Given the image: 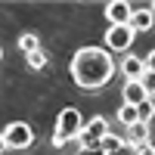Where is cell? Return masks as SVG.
Here are the masks:
<instances>
[{
	"mask_svg": "<svg viewBox=\"0 0 155 155\" xmlns=\"http://www.w3.org/2000/svg\"><path fill=\"white\" fill-rule=\"evenodd\" d=\"M99 149L106 152V155H118V152H124V149H127V140H121V137H112V134H109V137L99 143Z\"/></svg>",
	"mask_w": 155,
	"mask_h": 155,
	"instance_id": "obj_11",
	"label": "cell"
},
{
	"mask_svg": "<svg viewBox=\"0 0 155 155\" xmlns=\"http://www.w3.org/2000/svg\"><path fill=\"white\" fill-rule=\"evenodd\" d=\"M6 152V143H3V140H0V155H3Z\"/></svg>",
	"mask_w": 155,
	"mask_h": 155,
	"instance_id": "obj_19",
	"label": "cell"
},
{
	"mask_svg": "<svg viewBox=\"0 0 155 155\" xmlns=\"http://www.w3.org/2000/svg\"><path fill=\"white\" fill-rule=\"evenodd\" d=\"M130 12H134V3H127V0H112V3H106L109 25H127L130 22Z\"/></svg>",
	"mask_w": 155,
	"mask_h": 155,
	"instance_id": "obj_6",
	"label": "cell"
},
{
	"mask_svg": "<svg viewBox=\"0 0 155 155\" xmlns=\"http://www.w3.org/2000/svg\"><path fill=\"white\" fill-rule=\"evenodd\" d=\"M121 93H124V106H140L143 99H149V96L143 93V87H140V81H127Z\"/></svg>",
	"mask_w": 155,
	"mask_h": 155,
	"instance_id": "obj_9",
	"label": "cell"
},
{
	"mask_svg": "<svg viewBox=\"0 0 155 155\" xmlns=\"http://www.w3.org/2000/svg\"><path fill=\"white\" fill-rule=\"evenodd\" d=\"M25 59H28V68H31V71L47 68V62H50V56H47V50H44V47H41V50H34V53H28Z\"/></svg>",
	"mask_w": 155,
	"mask_h": 155,
	"instance_id": "obj_13",
	"label": "cell"
},
{
	"mask_svg": "<svg viewBox=\"0 0 155 155\" xmlns=\"http://www.w3.org/2000/svg\"><path fill=\"white\" fill-rule=\"evenodd\" d=\"M134 44V31L127 25H109L106 28V50L109 53H127Z\"/></svg>",
	"mask_w": 155,
	"mask_h": 155,
	"instance_id": "obj_5",
	"label": "cell"
},
{
	"mask_svg": "<svg viewBox=\"0 0 155 155\" xmlns=\"http://www.w3.org/2000/svg\"><path fill=\"white\" fill-rule=\"evenodd\" d=\"M0 59H3V50H0Z\"/></svg>",
	"mask_w": 155,
	"mask_h": 155,
	"instance_id": "obj_21",
	"label": "cell"
},
{
	"mask_svg": "<svg viewBox=\"0 0 155 155\" xmlns=\"http://www.w3.org/2000/svg\"><path fill=\"white\" fill-rule=\"evenodd\" d=\"M41 47H44V44H41V37H37V34H31V31L19 34V50H22L25 56H28V53H34V50H41Z\"/></svg>",
	"mask_w": 155,
	"mask_h": 155,
	"instance_id": "obj_12",
	"label": "cell"
},
{
	"mask_svg": "<svg viewBox=\"0 0 155 155\" xmlns=\"http://www.w3.org/2000/svg\"><path fill=\"white\" fill-rule=\"evenodd\" d=\"M109 137V118H102V115H93L90 121L81 124V134H78V146L84 152H93L99 149V143Z\"/></svg>",
	"mask_w": 155,
	"mask_h": 155,
	"instance_id": "obj_3",
	"label": "cell"
},
{
	"mask_svg": "<svg viewBox=\"0 0 155 155\" xmlns=\"http://www.w3.org/2000/svg\"><path fill=\"white\" fill-rule=\"evenodd\" d=\"M0 140L6 143V149H28L34 143V130H31V124H25V121H12V124L3 127Z\"/></svg>",
	"mask_w": 155,
	"mask_h": 155,
	"instance_id": "obj_4",
	"label": "cell"
},
{
	"mask_svg": "<svg viewBox=\"0 0 155 155\" xmlns=\"http://www.w3.org/2000/svg\"><path fill=\"white\" fill-rule=\"evenodd\" d=\"M140 87H143V93L152 99V96H155V71H143V78H140Z\"/></svg>",
	"mask_w": 155,
	"mask_h": 155,
	"instance_id": "obj_16",
	"label": "cell"
},
{
	"mask_svg": "<svg viewBox=\"0 0 155 155\" xmlns=\"http://www.w3.org/2000/svg\"><path fill=\"white\" fill-rule=\"evenodd\" d=\"M149 12H152V16H155V3H152V6H149Z\"/></svg>",
	"mask_w": 155,
	"mask_h": 155,
	"instance_id": "obj_20",
	"label": "cell"
},
{
	"mask_svg": "<svg viewBox=\"0 0 155 155\" xmlns=\"http://www.w3.org/2000/svg\"><path fill=\"white\" fill-rule=\"evenodd\" d=\"M137 118H140V124H149L152 118H155V102L152 99H143L137 106Z\"/></svg>",
	"mask_w": 155,
	"mask_h": 155,
	"instance_id": "obj_14",
	"label": "cell"
},
{
	"mask_svg": "<svg viewBox=\"0 0 155 155\" xmlns=\"http://www.w3.org/2000/svg\"><path fill=\"white\" fill-rule=\"evenodd\" d=\"M155 25V16L149 12V6H134V12H130V22H127V28H130L134 34L137 31H149Z\"/></svg>",
	"mask_w": 155,
	"mask_h": 155,
	"instance_id": "obj_8",
	"label": "cell"
},
{
	"mask_svg": "<svg viewBox=\"0 0 155 155\" xmlns=\"http://www.w3.org/2000/svg\"><path fill=\"white\" fill-rule=\"evenodd\" d=\"M134 155H155V146L152 143H140V146H130Z\"/></svg>",
	"mask_w": 155,
	"mask_h": 155,
	"instance_id": "obj_17",
	"label": "cell"
},
{
	"mask_svg": "<svg viewBox=\"0 0 155 155\" xmlns=\"http://www.w3.org/2000/svg\"><path fill=\"white\" fill-rule=\"evenodd\" d=\"M118 121H121L124 127L137 124V121H140V118H137V106H124V102H121V109H118Z\"/></svg>",
	"mask_w": 155,
	"mask_h": 155,
	"instance_id": "obj_15",
	"label": "cell"
},
{
	"mask_svg": "<svg viewBox=\"0 0 155 155\" xmlns=\"http://www.w3.org/2000/svg\"><path fill=\"white\" fill-rule=\"evenodd\" d=\"M143 65H146V71H155V50H152V53L143 59Z\"/></svg>",
	"mask_w": 155,
	"mask_h": 155,
	"instance_id": "obj_18",
	"label": "cell"
},
{
	"mask_svg": "<svg viewBox=\"0 0 155 155\" xmlns=\"http://www.w3.org/2000/svg\"><path fill=\"white\" fill-rule=\"evenodd\" d=\"M140 143H149V124H130L127 127V146H140Z\"/></svg>",
	"mask_w": 155,
	"mask_h": 155,
	"instance_id": "obj_10",
	"label": "cell"
},
{
	"mask_svg": "<svg viewBox=\"0 0 155 155\" xmlns=\"http://www.w3.org/2000/svg\"><path fill=\"white\" fill-rule=\"evenodd\" d=\"M81 124H84V118H81L78 109H62L59 118H56V127H53V146L62 149V146H68L71 140H78Z\"/></svg>",
	"mask_w": 155,
	"mask_h": 155,
	"instance_id": "obj_2",
	"label": "cell"
},
{
	"mask_svg": "<svg viewBox=\"0 0 155 155\" xmlns=\"http://www.w3.org/2000/svg\"><path fill=\"white\" fill-rule=\"evenodd\" d=\"M115 59L106 47H81L71 56V81L81 90H99L112 81Z\"/></svg>",
	"mask_w": 155,
	"mask_h": 155,
	"instance_id": "obj_1",
	"label": "cell"
},
{
	"mask_svg": "<svg viewBox=\"0 0 155 155\" xmlns=\"http://www.w3.org/2000/svg\"><path fill=\"white\" fill-rule=\"evenodd\" d=\"M118 71H121V74L127 78V81H140V78H143V71H146V65H143V56L124 53V59H121Z\"/></svg>",
	"mask_w": 155,
	"mask_h": 155,
	"instance_id": "obj_7",
	"label": "cell"
}]
</instances>
